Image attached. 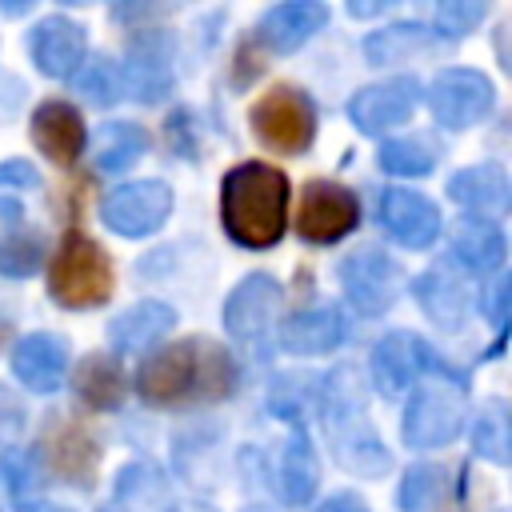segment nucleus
I'll list each match as a JSON object with an SVG mask.
<instances>
[{
  "label": "nucleus",
  "instance_id": "nucleus-1",
  "mask_svg": "<svg viewBox=\"0 0 512 512\" xmlns=\"http://www.w3.org/2000/svg\"><path fill=\"white\" fill-rule=\"evenodd\" d=\"M236 384V364L232 356L208 340V336H188L156 356L144 360L136 388L152 404H188V400H220Z\"/></svg>",
  "mask_w": 512,
  "mask_h": 512
},
{
  "label": "nucleus",
  "instance_id": "nucleus-2",
  "mask_svg": "<svg viewBox=\"0 0 512 512\" xmlns=\"http://www.w3.org/2000/svg\"><path fill=\"white\" fill-rule=\"evenodd\" d=\"M220 220L244 248H272L288 224V176L272 164H236L220 184Z\"/></svg>",
  "mask_w": 512,
  "mask_h": 512
},
{
  "label": "nucleus",
  "instance_id": "nucleus-3",
  "mask_svg": "<svg viewBox=\"0 0 512 512\" xmlns=\"http://www.w3.org/2000/svg\"><path fill=\"white\" fill-rule=\"evenodd\" d=\"M48 292L60 308H96L112 296V264L104 256V248L84 236V232H68L60 252L52 256L48 268Z\"/></svg>",
  "mask_w": 512,
  "mask_h": 512
},
{
  "label": "nucleus",
  "instance_id": "nucleus-4",
  "mask_svg": "<svg viewBox=\"0 0 512 512\" xmlns=\"http://www.w3.org/2000/svg\"><path fill=\"white\" fill-rule=\"evenodd\" d=\"M324 428H328V440H332L344 468H352L360 476H380L388 468V452L376 440L372 424L364 420V404H360L356 388L328 384V392H324Z\"/></svg>",
  "mask_w": 512,
  "mask_h": 512
},
{
  "label": "nucleus",
  "instance_id": "nucleus-5",
  "mask_svg": "<svg viewBox=\"0 0 512 512\" xmlns=\"http://www.w3.org/2000/svg\"><path fill=\"white\" fill-rule=\"evenodd\" d=\"M468 396L456 380H424L404 408V440L412 448H440L460 436Z\"/></svg>",
  "mask_w": 512,
  "mask_h": 512
},
{
  "label": "nucleus",
  "instance_id": "nucleus-6",
  "mask_svg": "<svg viewBox=\"0 0 512 512\" xmlns=\"http://www.w3.org/2000/svg\"><path fill=\"white\" fill-rule=\"evenodd\" d=\"M252 132L272 148V152H304L316 136V108L300 88L276 84L268 88L256 108H252Z\"/></svg>",
  "mask_w": 512,
  "mask_h": 512
},
{
  "label": "nucleus",
  "instance_id": "nucleus-7",
  "mask_svg": "<svg viewBox=\"0 0 512 512\" xmlns=\"http://www.w3.org/2000/svg\"><path fill=\"white\" fill-rule=\"evenodd\" d=\"M492 80L472 68H444L428 88V108L440 128H472L492 112Z\"/></svg>",
  "mask_w": 512,
  "mask_h": 512
},
{
  "label": "nucleus",
  "instance_id": "nucleus-8",
  "mask_svg": "<svg viewBox=\"0 0 512 512\" xmlns=\"http://www.w3.org/2000/svg\"><path fill=\"white\" fill-rule=\"evenodd\" d=\"M172 212V188L160 180H132L104 196L100 216L116 236H148Z\"/></svg>",
  "mask_w": 512,
  "mask_h": 512
},
{
  "label": "nucleus",
  "instance_id": "nucleus-9",
  "mask_svg": "<svg viewBox=\"0 0 512 512\" xmlns=\"http://www.w3.org/2000/svg\"><path fill=\"white\" fill-rule=\"evenodd\" d=\"M172 64H176V44L168 32H156V28H144L128 40V52H124V76L120 84L140 100V104H152L160 100L168 88H172Z\"/></svg>",
  "mask_w": 512,
  "mask_h": 512
},
{
  "label": "nucleus",
  "instance_id": "nucleus-10",
  "mask_svg": "<svg viewBox=\"0 0 512 512\" xmlns=\"http://www.w3.org/2000/svg\"><path fill=\"white\" fill-rule=\"evenodd\" d=\"M360 220V204L348 188L328 184V180H312L304 188L300 200V216H296V232L308 244H336L340 236H348Z\"/></svg>",
  "mask_w": 512,
  "mask_h": 512
},
{
  "label": "nucleus",
  "instance_id": "nucleus-11",
  "mask_svg": "<svg viewBox=\"0 0 512 512\" xmlns=\"http://www.w3.org/2000/svg\"><path fill=\"white\" fill-rule=\"evenodd\" d=\"M340 284H344V296L360 312L376 316V312H388L396 304L404 280H400V268L384 252L360 248V252H352V256L340 260Z\"/></svg>",
  "mask_w": 512,
  "mask_h": 512
},
{
  "label": "nucleus",
  "instance_id": "nucleus-12",
  "mask_svg": "<svg viewBox=\"0 0 512 512\" xmlns=\"http://www.w3.org/2000/svg\"><path fill=\"white\" fill-rule=\"evenodd\" d=\"M432 368H436V352L416 332H388L372 348V376H376V388L384 396H400L404 388H412Z\"/></svg>",
  "mask_w": 512,
  "mask_h": 512
},
{
  "label": "nucleus",
  "instance_id": "nucleus-13",
  "mask_svg": "<svg viewBox=\"0 0 512 512\" xmlns=\"http://www.w3.org/2000/svg\"><path fill=\"white\" fill-rule=\"evenodd\" d=\"M40 456H44V464H48L56 476H64V480L76 484V488H88L92 476H96V464H100V448H96L92 432H88L84 424H76V420H64V416H56V420L44 428V436H40Z\"/></svg>",
  "mask_w": 512,
  "mask_h": 512
},
{
  "label": "nucleus",
  "instance_id": "nucleus-14",
  "mask_svg": "<svg viewBox=\"0 0 512 512\" xmlns=\"http://www.w3.org/2000/svg\"><path fill=\"white\" fill-rule=\"evenodd\" d=\"M416 100H420V84H416L412 76H388V80H380V84L360 88V92L348 100V116H352V124H356L360 132L376 136V132H384V128L404 124V120L412 116Z\"/></svg>",
  "mask_w": 512,
  "mask_h": 512
},
{
  "label": "nucleus",
  "instance_id": "nucleus-15",
  "mask_svg": "<svg viewBox=\"0 0 512 512\" xmlns=\"http://www.w3.org/2000/svg\"><path fill=\"white\" fill-rule=\"evenodd\" d=\"M280 304H284V292L272 276H264V272L244 276L232 288V296L224 300V328L236 340H264V332L280 316Z\"/></svg>",
  "mask_w": 512,
  "mask_h": 512
},
{
  "label": "nucleus",
  "instance_id": "nucleus-16",
  "mask_svg": "<svg viewBox=\"0 0 512 512\" xmlns=\"http://www.w3.org/2000/svg\"><path fill=\"white\" fill-rule=\"evenodd\" d=\"M380 224L404 248H428L440 236V212L428 196L408 188H388L380 196Z\"/></svg>",
  "mask_w": 512,
  "mask_h": 512
},
{
  "label": "nucleus",
  "instance_id": "nucleus-17",
  "mask_svg": "<svg viewBox=\"0 0 512 512\" xmlns=\"http://www.w3.org/2000/svg\"><path fill=\"white\" fill-rule=\"evenodd\" d=\"M32 140H36V148H40L52 164L68 168V164L80 160L88 136H84L80 112H76L68 100H44V104L32 112Z\"/></svg>",
  "mask_w": 512,
  "mask_h": 512
},
{
  "label": "nucleus",
  "instance_id": "nucleus-18",
  "mask_svg": "<svg viewBox=\"0 0 512 512\" xmlns=\"http://www.w3.org/2000/svg\"><path fill=\"white\" fill-rule=\"evenodd\" d=\"M28 52L44 76H72L84 60V28L68 16H48L28 32Z\"/></svg>",
  "mask_w": 512,
  "mask_h": 512
},
{
  "label": "nucleus",
  "instance_id": "nucleus-19",
  "mask_svg": "<svg viewBox=\"0 0 512 512\" xmlns=\"http://www.w3.org/2000/svg\"><path fill=\"white\" fill-rule=\"evenodd\" d=\"M68 344L52 332H32L12 348V372L32 392H56L64 384Z\"/></svg>",
  "mask_w": 512,
  "mask_h": 512
},
{
  "label": "nucleus",
  "instance_id": "nucleus-20",
  "mask_svg": "<svg viewBox=\"0 0 512 512\" xmlns=\"http://www.w3.org/2000/svg\"><path fill=\"white\" fill-rule=\"evenodd\" d=\"M328 20V8L320 0H288L264 12L260 20V40L272 52H296L304 40H312Z\"/></svg>",
  "mask_w": 512,
  "mask_h": 512
},
{
  "label": "nucleus",
  "instance_id": "nucleus-21",
  "mask_svg": "<svg viewBox=\"0 0 512 512\" xmlns=\"http://www.w3.org/2000/svg\"><path fill=\"white\" fill-rule=\"evenodd\" d=\"M448 196L476 220H488L508 208V176L500 164H472L448 180Z\"/></svg>",
  "mask_w": 512,
  "mask_h": 512
},
{
  "label": "nucleus",
  "instance_id": "nucleus-22",
  "mask_svg": "<svg viewBox=\"0 0 512 512\" xmlns=\"http://www.w3.org/2000/svg\"><path fill=\"white\" fill-rule=\"evenodd\" d=\"M276 496L284 504H308L316 484H320V460H316V448L308 440L304 428L292 432V440L280 448V460H276Z\"/></svg>",
  "mask_w": 512,
  "mask_h": 512
},
{
  "label": "nucleus",
  "instance_id": "nucleus-23",
  "mask_svg": "<svg viewBox=\"0 0 512 512\" xmlns=\"http://www.w3.org/2000/svg\"><path fill=\"white\" fill-rule=\"evenodd\" d=\"M280 340L288 352L296 356H320V352H332L340 340H344V316L328 304H316V308H300L284 320L280 328Z\"/></svg>",
  "mask_w": 512,
  "mask_h": 512
},
{
  "label": "nucleus",
  "instance_id": "nucleus-24",
  "mask_svg": "<svg viewBox=\"0 0 512 512\" xmlns=\"http://www.w3.org/2000/svg\"><path fill=\"white\" fill-rule=\"evenodd\" d=\"M172 324H176V312H172L168 304H160V300H140V304H132L124 316L112 320L108 336H112V344H116L120 352H148V348L160 344V336H164Z\"/></svg>",
  "mask_w": 512,
  "mask_h": 512
},
{
  "label": "nucleus",
  "instance_id": "nucleus-25",
  "mask_svg": "<svg viewBox=\"0 0 512 512\" xmlns=\"http://www.w3.org/2000/svg\"><path fill=\"white\" fill-rule=\"evenodd\" d=\"M400 508L404 512H460L452 472L444 464H412L400 484Z\"/></svg>",
  "mask_w": 512,
  "mask_h": 512
},
{
  "label": "nucleus",
  "instance_id": "nucleus-26",
  "mask_svg": "<svg viewBox=\"0 0 512 512\" xmlns=\"http://www.w3.org/2000/svg\"><path fill=\"white\" fill-rule=\"evenodd\" d=\"M416 300H420V308L436 320V324H460L464 316H468V308H472V288L456 276V272H448V268H432V272H424L420 280H416Z\"/></svg>",
  "mask_w": 512,
  "mask_h": 512
},
{
  "label": "nucleus",
  "instance_id": "nucleus-27",
  "mask_svg": "<svg viewBox=\"0 0 512 512\" xmlns=\"http://www.w3.org/2000/svg\"><path fill=\"white\" fill-rule=\"evenodd\" d=\"M452 252L468 272H496L504 264V232L492 220H464L452 236Z\"/></svg>",
  "mask_w": 512,
  "mask_h": 512
},
{
  "label": "nucleus",
  "instance_id": "nucleus-28",
  "mask_svg": "<svg viewBox=\"0 0 512 512\" xmlns=\"http://www.w3.org/2000/svg\"><path fill=\"white\" fill-rule=\"evenodd\" d=\"M72 384H76V392H80V400H84L88 408H116V404L124 400V392H128L124 368H120L112 356H104V352L84 356Z\"/></svg>",
  "mask_w": 512,
  "mask_h": 512
},
{
  "label": "nucleus",
  "instance_id": "nucleus-29",
  "mask_svg": "<svg viewBox=\"0 0 512 512\" xmlns=\"http://www.w3.org/2000/svg\"><path fill=\"white\" fill-rule=\"evenodd\" d=\"M148 148V132L140 124L128 120H112L96 132V168L100 172H124L128 164H136Z\"/></svg>",
  "mask_w": 512,
  "mask_h": 512
},
{
  "label": "nucleus",
  "instance_id": "nucleus-30",
  "mask_svg": "<svg viewBox=\"0 0 512 512\" xmlns=\"http://www.w3.org/2000/svg\"><path fill=\"white\" fill-rule=\"evenodd\" d=\"M428 44H432V32H428L424 24H392V28L372 32V36L364 40V56H368L372 64H396V60L416 56V52L428 48Z\"/></svg>",
  "mask_w": 512,
  "mask_h": 512
},
{
  "label": "nucleus",
  "instance_id": "nucleus-31",
  "mask_svg": "<svg viewBox=\"0 0 512 512\" xmlns=\"http://www.w3.org/2000/svg\"><path fill=\"white\" fill-rule=\"evenodd\" d=\"M436 160H440V148L428 136H404L380 148V168L392 176H428Z\"/></svg>",
  "mask_w": 512,
  "mask_h": 512
},
{
  "label": "nucleus",
  "instance_id": "nucleus-32",
  "mask_svg": "<svg viewBox=\"0 0 512 512\" xmlns=\"http://www.w3.org/2000/svg\"><path fill=\"white\" fill-rule=\"evenodd\" d=\"M472 444L492 464H508L512 460V432H508V408H504V400H488L480 408L476 428H472Z\"/></svg>",
  "mask_w": 512,
  "mask_h": 512
},
{
  "label": "nucleus",
  "instance_id": "nucleus-33",
  "mask_svg": "<svg viewBox=\"0 0 512 512\" xmlns=\"http://www.w3.org/2000/svg\"><path fill=\"white\" fill-rule=\"evenodd\" d=\"M40 184L28 160H4L0 164V220H20L28 192Z\"/></svg>",
  "mask_w": 512,
  "mask_h": 512
},
{
  "label": "nucleus",
  "instance_id": "nucleus-34",
  "mask_svg": "<svg viewBox=\"0 0 512 512\" xmlns=\"http://www.w3.org/2000/svg\"><path fill=\"white\" fill-rule=\"evenodd\" d=\"M40 256H44V240L32 236V232H8L0 236V276H32L40 268Z\"/></svg>",
  "mask_w": 512,
  "mask_h": 512
},
{
  "label": "nucleus",
  "instance_id": "nucleus-35",
  "mask_svg": "<svg viewBox=\"0 0 512 512\" xmlns=\"http://www.w3.org/2000/svg\"><path fill=\"white\" fill-rule=\"evenodd\" d=\"M76 88H80L88 100H96V104H112V100L120 96V76H116L112 60L96 56V60L76 76Z\"/></svg>",
  "mask_w": 512,
  "mask_h": 512
},
{
  "label": "nucleus",
  "instance_id": "nucleus-36",
  "mask_svg": "<svg viewBox=\"0 0 512 512\" xmlns=\"http://www.w3.org/2000/svg\"><path fill=\"white\" fill-rule=\"evenodd\" d=\"M480 20H484V4L476 0H448L436 8V24L444 36H468Z\"/></svg>",
  "mask_w": 512,
  "mask_h": 512
},
{
  "label": "nucleus",
  "instance_id": "nucleus-37",
  "mask_svg": "<svg viewBox=\"0 0 512 512\" xmlns=\"http://www.w3.org/2000/svg\"><path fill=\"white\" fill-rule=\"evenodd\" d=\"M36 476H40V468L28 452H4L0 456V480L8 484L12 496H28L36 488Z\"/></svg>",
  "mask_w": 512,
  "mask_h": 512
},
{
  "label": "nucleus",
  "instance_id": "nucleus-38",
  "mask_svg": "<svg viewBox=\"0 0 512 512\" xmlns=\"http://www.w3.org/2000/svg\"><path fill=\"white\" fill-rule=\"evenodd\" d=\"M316 512H368V504L360 496H352V492H340V496H328Z\"/></svg>",
  "mask_w": 512,
  "mask_h": 512
},
{
  "label": "nucleus",
  "instance_id": "nucleus-39",
  "mask_svg": "<svg viewBox=\"0 0 512 512\" xmlns=\"http://www.w3.org/2000/svg\"><path fill=\"white\" fill-rule=\"evenodd\" d=\"M348 12L352 16H376V12H384V4H348Z\"/></svg>",
  "mask_w": 512,
  "mask_h": 512
},
{
  "label": "nucleus",
  "instance_id": "nucleus-40",
  "mask_svg": "<svg viewBox=\"0 0 512 512\" xmlns=\"http://www.w3.org/2000/svg\"><path fill=\"white\" fill-rule=\"evenodd\" d=\"M24 512H68V508H56V504H28Z\"/></svg>",
  "mask_w": 512,
  "mask_h": 512
},
{
  "label": "nucleus",
  "instance_id": "nucleus-41",
  "mask_svg": "<svg viewBox=\"0 0 512 512\" xmlns=\"http://www.w3.org/2000/svg\"><path fill=\"white\" fill-rule=\"evenodd\" d=\"M4 336H8V324H4V320H0V344H4Z\"/></svg>",
  "mask_w": 512,
  "mask_h": 512
},
{
  "label": "nucleus",
  "instance_id": "nucleus-42",
  "mask_svg": "<svg viewBox=\"0 0 512 512\" xmlns=\"http://www.w3.org/2000/svg\"><path fill=\"white\" fill-rule=\"evenodd\" d=\"M244 512H272V508H244Z\"/></svg>",
  "mask_w": 512,
  "mask_h": 512
}]
</instances>
